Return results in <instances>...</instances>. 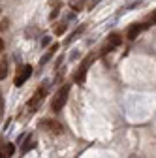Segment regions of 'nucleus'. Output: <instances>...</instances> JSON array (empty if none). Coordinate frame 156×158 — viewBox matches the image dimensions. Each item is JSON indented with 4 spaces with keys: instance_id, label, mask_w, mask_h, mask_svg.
I'll return each instance as SVG.
<instances>
[{
    "instance_id": "obj_9",
    "label": "nucleus",
    "mask_w": 156,
    "mask_h": 158,
    "mask_svg": "<svg viewBox=\"0 0 156 158\" xmlns=\"http://www.w3.org/2000/svg\"><path fill=\"white\" fill-rule=\"evenodd\" d=\"M107 44L113 45V47H119V45L122 44V34H121V32H111V34L107 36Z\"/></svg>"
},
{
    "instance_id": "obj_6",
    "label": "nucleus",
    "mask_w": 156,
    "mask_h": 158,
    "mask_svg": "<svg viewBox=\"0 0 156 158\" xmlns=\"http://www.w3.org/2000/svg\"><path fill=\"white\" fill-rule=\"evenodd\" d=\"M149 27H150V23H133V25H130V28L126 32V38L132 42V40H135V38H138L145 28H149Z\"/></svg>"
},
{
    "instance_id": "obj_4",
    "label": "nucleus",
    "mask_w": 156,
    "mask_h": 158,
    "mask_svg": "<svg viewBox=\"0 0 156 158\" xmlns=\"http://www.w3.org/2000/svg\"><path fill=\"white\" fill-rule=\"evenodd\" d=\"M32 64H23L21 68L17 70V73H15V79H13V85L15 87H23L28 79H30V75H32Z\"/></svg>"
},
{
    "instance_id": "obj_11",
    "label": "nucleus",
    "mask_w": 156,
    "mask_h": 158,
    "mask_svg": "<svg viewBox=\"0 0 156 158\" xmlns=\"http://www.w3.org/2000/svg\"><path fill=\"white\" fill-rule=\"evenodd\" d=\"M85 28H87V25H81V27H79V28H77L75 32H72V34L68 36V40H66V44H72V42H73V40H75L77 36H81V34L85 32Z\"/></svg>"
},
{
    "instance_id": "obj_7",
    "label": "nucleus",
    "mask_w": 156,
    "mask_h": 158,
    "mask_svg": "<svg viewBox=\"0 0 156 158\" xmlns=\"http://www.w3.org/2000/svg\"><path fill=\"white\" fill-rule=\"evenodd\" d=\"M56 51H58V44H53V45L49 47V51H47V53H45V55L40 58V66H45V64L51 60V58H53V55H55Z\"/></svg>"
},
{
    "instance_id": "obj_18",
    "label": "nucleus",
    "mask_w": 156,
    "mask_h": 158,
    "mask_svg": "<svg viewBox=\"0 0 156 158\" xmlns=\"http://www.w3.org/2000/svg\"><path fill=\"white\" fill-rule=\"evenodd\" d=\"M102 2V0H90V2H88V10H92V8H96V6H98Z\"/></svg>"
},
{
    "instance_id": "obj_12",
    "label": "nucleus",
    "mask_w": 156,
    "mask_h": 158,
    "mask_svg": "<svg viewBox=\"0 0 156 158\" xmlns=\"http://www.w3.org/2000/svg\"><path fill=\"white\" fill-rule=\"evenodd\" d=\"M143 4V0H132L130 4H126L124 8H122V11H130V10H133V8H139Z\"/></svg>"
},
{
    "instance_id": "obj_5",
    "label": "nucleus",
    "mask_w": 156,
    "mask_h": 158,
    "mask_svg": "<svg viewBox=\"0 0 156 158\" xmlns=\"http://www.w3.org/2000/svg\"><path fill=\"white\" fill-rule=\"evenodd\" d=\"M38 126H40V128H45V132H51V134H62V132H64L62 123L55 121V118H42Z\"/></svg>"
},
{
    "instance_id": "obj_19",
    "label": "nucleus",
    "mask_w": 156,
    "mask_h": 158,
    "mask_svg": "<svg viewBox=\"0 0 156 158\" xmlns=\"http://www.w3.org/2000/svg\"><path fill=\"white\" fill-rule=\"evenodd\" d=\"M75 58H79V51H77V49H73L72 55H70V60H75Z\"/></svg>"
},
{
    "instance_id": "obj_1",
    "label": "nucleus",
    "mask_w": 156,
    "mask_h": 158,
    "mask_svg": "<svg viewBox=\"0 0 156 158\" xmlns=\"http://www.w3.org/2000/svg\"><path fill=\"white\" fill-rule=\"evenodd\" d=\"M70 89H72V85H70V83H64L60 89H58V92L55 94V98L51 100V111H53V113L62 111V107H64V106H66V102H68Z\"/></svg>"
},
{
    "instance_id": "obj_2",
    "label": "nucleus",
    "mask_w": 156,
    "mask_h": 158,
    "mask_svg": "<svg viewBox=\"0 0 156 158\" xmlns=\"http://www.w3.org/2000/svg\"><path fill=\"white\" fill-rule=\"evenodd\" d=\"M98 58V55H94V53H90L88 56H85L83 60H81V64H79V68H77V72H75V75H73V81L75 83H85V79H87V72H88V68H90V64Z\"/></svg>"
},
{
    "instance_id": "obj_16",
    "label": "nucleus",
    "mask_w": 156,
    "mask_h": 158,
    "mask_svg": "<svg viewBox=\"0 0 156 158\" xmlns=\"http://www.w3.org/2000/svg\"><path fill=\"white\" fill-rule=\"evenodd\" d=\"M25 34H27V38H30V36H38V34H40V30H38V28H27Z\"/></svg>"
},
{
    "instance_id": "obj_21",
    "label": "nucleus",
    "mask_w": 156,
    "mask_h": 158,
    "mask_svg": "<svg viewBox=\"0 0 156 158\" xmlns=\"http://www.w3.org/2000/svg\"><path fill=\"white\" fill-rule=\"evenodd\" d=\"M4 47H6V42H4V40H0V53L4 51Z\"/></svg>"
},
{
    "instance_id": "obj_14",
    "label": "nucleus",
    "mask_w": 156,
    "mask_h": 158,
    "mask_svg": "<svg viewBox=\"0 0 156 158\" xmlns=\"http://www.w3.org/2000/svg\"><path fill=\"white\" fill-rule=\"evenodd\" d=\"M8 28H10V19H8V17H4L2 21H0V34H2V32H6Z\"/></svg>"
},
{
    "instance_id": "obj_20",
    "label": "nucleus",
    "mask_w": 156,
    "mask_h": 158,
    "mask_svg": "<svg viewBox=\"0 0 156 158\" xmlns=\"http://www.w3.org/2000/svg\"><path fill=\"white\" fill-rule=\"evenodd\" d=\"M58 13H60V10H58V8H56V10H53V11H51V15H49V19H56V17H58Z\"/></svg>"
},
{
    "instance_id": "obj_8",
    "label": "nucleus",
    "mask_w": 156,
    "mask_h": 158,
    "mask_svg": "<svg viewBox=\"0 0 156 158\" xmlns=\"http://www.w3.org/2000/svg\"><path fill=\"white\" fill-rule=\"evenodd\" d=\"M15 154V145L13 143H6L0 149V158H11Z\"/></svg>"
},
{
    "instance_id": "obj_10",
    "label": "nucleus",
    "mask_w": 156,
    "mask_h": 158,
    "mask_svg": "<svg viewBox=\"0 0 156 158\" xmlns=\"http://www.w3.org/2000/svg\"><path fill=\"white\" fill-rule=\"evenodd\" d=\"M36 147V137L30 134V135H27V139H25V143H23V147H21V152L25 154V152H28L30 149H34Z\"/></svg>"
},
{
    "instance_id": "obj_17",
    "label": "nucleus",
    "mask_w": 156,
    "mask_h": 158,
    "mask_svg": "<svg viewBox=\"0 0 156 158\" xmlns=\"http://www.w3.org/2000/svg\"><path fill=\"white\" fill-rule=\"evenodd\" d=\"M51 42H53V40H51V36H43V38H42V47H47V45H51Z\"/></svg>"
},
{
    "instance_id": "obj_15",
    "label": "nucleus",
    "mask_w": 156,
    "mask_h": 158,
    "mask_svg": "<svg viewBox=\"0 0 156 158\" xmlns=\"http://www.w3.org/2000/svg\"><path fill=\"white\" fill-rule=\"evenodd\" d=\"M6 75H8V64L0 62V79H6Z\"/></svg>"
},
{
    "instance_id": "obj_22",
    "label": "nucleus",
    "mask_w": 156,
    "mask_h": 158,
    "mask_svg": "<svg viewBox=\"0 0 156 158\" xmlns=\"http://www.w3.org/2000/svg\"><path fill=\"white\" fill-rule=\"evenodd\" d=\"M0 102H2V94H0Z\"/></svg>"
},
{
    "instance_id": "obj_13",
    "label": "nucleus",
    "mask_w": 156,
    "mask_h": 158,
    "mask_svg": "<svg viewBox=\"0 0 156 158\" xmlns=\"http://www.w3.org/2000/svg\"><path fill=\"white\" fill-rule=\"evenodd\" d=\"M66 30H68V25H66V23H58L56 28H55V36H62Z\"/></svg>"
},
{
    "instance_id": "obj_3",
    "label": "nucleus",
    "mask_w": 156,
    "mask_h": 158,
    "mask_svg": "<svg viewBox=\"0 0 156 158\" xmlns=\"http://www.w3.org/2000/svg\"><path fill=\"white\" fill-rule=\"evenodd\" d=\"M47 90H49V81H43L40 87H38L36 90H34V94L30 96V100L27 102V107L28 109H36L38 106L42 104V100L47 96Z\"/></svg>"
},
{
    "instance_id": "obj_23",
    "label": "nucleus",
    "mask_w": 156,
    "mask_h": 158,
    "mask_svg": "<svg viewBox=\"0 0 156 158\" xmlns=\"http://www.w3.org/2000/svg\"><path fill=\"white\" fill-rule=\"evenodd\" d=\"M0 15H2V8H0Z\"/></svg>"
}]
</instances>
